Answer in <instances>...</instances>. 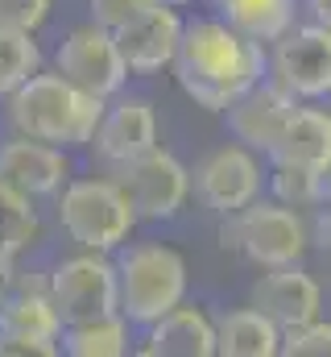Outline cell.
Here are the masks:
<instances>
[{
    "instance_id": "6da1fadb",
    "label": "cell",
    "mask_w": 331,
    "mask_h": 357,
    "mask_svg": "<svg viewBox=\"0 0 331 357\" xmlns=\"http://www.w3.org/2000/svg\"><path fill=\"white\" fill-rule=\"evenodd\" d=\"M178 88L207 112H224L236 96H245L265 75L261 42L236 33L228 21H191L178 33V50L170 59Z\"/></svg>"
},
{
    "instance_id": "7a4b0ae2",
    "label": "cell",
    "mask_w": 331,
    "mask_h": 357,
    "mask_svg": "<svg viewBox=\"0 0 331 357\" xmlns=\"http://www.w3.org/2000/svg\"><path fill=\"white\" fill-rule=\"evenodd\" d=\"M4 100H8V125L21 137L50 142L58 150L87 146L95 125H99V116H104V100L75 88L58 71L54 75L33 71L21 88H13Z\"/></svg>"
},
{
    "instance_id": "3957f363",
    "label": "cell",
    "mask_w": 331,
    "mask_h": 357,
    "mask_svg": "<svg viewBox=\"0 0 331 357\" xmlns=\"http://www.w3.org/2000/svg\"><path fill=\"white\" fill-rule=\"evenodd\" d=\"M186 295V262L178 250L145 241L116 262V312L133 324H150Z\"/></svg>"
},
{
    "instance_id": "277c9868",
    "label": "cell",
    "mask_w": 331,
    "mask_h": 357,
    "mask_svg": "<svg viewBox=\"0 0 331 357\" xmlns=\"http://www.w3.org/2000/svg\"><path fill=\"white\" fill-rule=\"evenodd\" d=\"M58 225L67 229L71 241H79L83 250L108 254L120 241H129L137 216H133V208H129L116 178H75V183H63Z\"/></svg>"
},
{
    "instance_id": "5b68a950",
    "label": "cell",
    "mask_w": 331,
    "mask_h": 357,
    "mask_svg": "<svg viewBox=\"0 0 331 357\" xmlns=\"http://www.w3.org/2000/svg\"><path fill=\"white\" fill-rule=\"evenodd\" d=\"M307 225L294 208L286 204H245L232 212V225L224 229V245L241 250L248 262L273 270V266H294L307 250Z\"/></svg>"
},
{
    "instance_id": "8992f818",
    "label": "cell",
    "mask_w": 331,
    "mask_h": 357,
    "mask_svg": "<svg viewBox=\"0 0 331 357\" xmlns=\"http://www.w3.org/2000/svg\"><path fill=\"white\" fill-rule=\"evenodd\" d=\"M116 183L137 220H170V216H178V208L191 195V171L158 146L150 154L116 167Z\"/></svg>"
},
{
    "instance_id": "52a82bcc",
    "label": "cell",
    "mask_w": 331,
    "mask_h": 357,
    "mask_svg": "<svg viewBox=\"0 0 331 357\" xmlns=\"http://www.w3.org/2000/svg\"><path fill=\"white\" fill-rule=\"evenodd\" d=\"M46 287H50V299H54L63 324L116 312V262H108L95 250L58 262L54 274L46 278Z\"/></svg>"
},
{
    "instance_id": "ba28073f",
    "label": "cell",
    "mask_w": 331,
    "mask_h": 357,
    "mask_svg": "<svg viewBox=\"0 0 331 357\" xmlns=\"http://www.w3.org/2000/svg\"><path fill=\"white\" fill-rule=\"evenodd\" d=\"M58 75H67L75 88L108 100V96H116V91L124 88L129 67H124V59L116 50L112 29H104V25L91 21V25L71 29L67 42L58 46Z\"/></svg>"
},
{
    "instance_id": "9c48e42d",
    "label": "cell",
    "mask_w": 331,
    "mask_h": 357,
    "mask_svg": "<svg viewBox=\"0 0 331 357\" xmlns=\"http://www.w3.org/2000/svg\"><path fill=\"white\" fill-rule=\"evenodd\" d=\"M273 79L290 96H328L331 91V29L307 25L286 29L273 50Z\"/></svg>"
},
{
    "instance_id": "30bf717a",
    "label": "cell",
    "mask_w": 331,
    "mask_h": 357,
    "mask_svg": "<svg viewBox=\"0 0 331 357\" xmlns=\"http://www.w3.org/2000/svg\"><path fill=\"white\" fill-rule=\"evenodd\" d=\"M191 183H195V195L211 212L232 216L236 208H245V204L257 199V191H261V167H257L252 150H245V146H220V150H211L195 167Z\"/></svg>"
},
{
    "instance_id": "8fae6325",
    "label": "cell",
    "mask_w": 331,
    "mask_h": 357,
    "mask_svg": "<svg viewBox=\"0 0 331 357\" xmlns=\"http://www.w3.org/2000/svg\"><path fill=\"white\" fill-rule=\"evenodd\" d=\"M294 96L282 88L277 79H257L245 96H236L224 112H228V129L232 137L245 146V150H257V154H269L282 125L290 121L294 112Z\"/></svg>"
},
{
    "instance_id": "7c38bea8",
    "label": "cell",
    "mask_w": 331,
    "mask_h": 357,
    "mask_svg": "<svg viewBox=\"0 0 331 357\" xmlns=\"http://www.w3.org/2000/svg\"><path fill=\"white\" fill-rule=\"evenodd\" d=\"M178 33H182V17L166 0H158L154 8H145L141 17L124 21L120 29H112L124 67L137 71V75H150V71L170 67V59L178 50Z\"/></svg>"
},
{
    "instance_id": "4fadbf2b",
    "label": "cell",
    "mask_w": 331,
    "mask_h": 357,
    "mask_svg": "<svg viewBox=\"0 0 331 357\" xmlns=\"http://www.w3.org/2000/svg\"><path fill=\"white\" fill-rule=\"evenodd\" d=\"M87 146H95V158L108 167H124L150 154L158 146V116L150 100H120L116 108H104Z\"/></svg>"
},
{
    "instance_id": "5bb4252c",
    "label": "cell",
    "mask_w": 331,
    "mask_h": 357,
    "mask_svg": "<svg viewBox=\"0 0 331 357\" xmlns=\"http://www.w3.org/2000/svg\"><path fill=\"white\" fill-rule=\"evenodd\" d=\"M319 303H323L319 282L311 274H302L298 266H273L252 287V307L261 316H269L277 328H294V324L315 320Z\"/></svg>"
},
{
    "instance_id": "9a60e30c",
    "label": "cell",
    "mask_w": 331,
    "mask_h": 357,
    "mask_svg": "<svg viewBox=\"0 0 331 357\" xmlns=\"http://www.w3.org/2000/svg\"><path fill=\"white\" fill-rule=\"evenodd\" d=\"M71 175L67 167V154L50 142H38V137H13L0 146V178H8L13 187H21L25 195H58L63 183Z\"/></svg>"
},
{
    "instance_id": "2e32d148",
    "label": "cell",
    "mask_w": 331,
    "mask_h": 357,
    "mask_svg": "<svg viewBox=\"0 0 331 357\" xmlns=\"http://www.w3.org/2000/svg\"><path fill=\"white\" fill-rule=\"evenodd\" d=\"M58 333H63V320H58L46 278L17 274L13 291L0 299V337H33V341L58 345Z\"/></svg>"
},
{
    "instance_id": "e0dca14e",
    "label": "cell",
    "mask_w": 331,
    "mask_h": 357,
    "mask_svg": "<svg viewBox=\"0 0 331 357\" xmlns=\"http://www.w3.org/2000/svg\"><path fill=\"white\" fill-rule=\"evenodd\" d=\"M273 167H302L315 175L331 171V116L319 108H294L290 121L282 125L273 150Z\"/></svg>"
},
{
    "instance_id": "ac0fdd59",
    "label": "cell",
    "mask_w": 331,
    "mask_h": 357,
    "mask_svg": "<svg viewBox=\"0 0 331 357\" xmlns=\"http://www.w3.org/2000/svg\"><path fill=\"white\" fill-rule=\"evenodd\" d=\"M145 357H211L216 354V324L199 307L174 303L158 320H150V337L141 345Z\"/></svg>"
},
{
    "instance_id": "d6986e66",
    "label": "cell",
    "mask_w": 331,
    "mask_h": 357,
    "mask_svg": "<svg viewBox=\"0 0 331 357\" xmlns=\"http://www.w3.org/2000/svg\"><path fill=\"white\" fill-rule=\"evenodd\" d=\"M277 345H282V328L257 307L228 312L216 324V354L224 357H273Z\"/></svg>"
},
{
    "instance_id": "ffe728a7",
    "label": "cell",
    "mask_w": 331,
    "mask_h": 357,
    "mask_svg": "<svg viewBox=\"0 0 331 357\" xmlns=\"http://www.w3.org/2000/svg\"><path fill=\"white\" fill-rule=\"evenodd\" d=\"M124 349H129V328H124L120 312L71 320L58 333V354H71V357H120Z\"/></svg>"
},
{
    "instance_id": "44dd1931",
    "label": "cell",
    "mask_w": 331,
    "mask_h": 357,
    "mask_svg": "<svg viewBox=\"0 0 331 357\" xmlns=\"http://www.w3.org/2000/svg\"><path fill=\"white\" fill-rule=\"evenodd\" d=\"M216 8L252 42H277L294 21V0H216Z\"/></svg>"
},
{
    "instance_id": "7402d4cb",
    "label": "cell",
    "mask_w": 331,
    "mask_h": 357,
    "mask_svg": "<svg viewBox=\"0 0 331 357\" xmlns=\"http://www.w3.org/2000/svg\"><path fill=\"white\" fill-rule=\"evenodd\" d=\"M38 229H42V220H38L33 195H25L8 178H0V254L17 258L21 250H29L38 241Z\"/></svg>"
},
{
    "instance_id": "603a6c76",
    "label": "cell",
    "mask_w": 331,
    "mask_h": 357,
    "mask_svg": "<svg viewBox=\"0 0 331 357\" xmlns=\"http://www.w3.org/2000/svg\"><path fill=\"white\" fill-rule=\"evenodd\" d=\"M33 71H42V50H38L33 33L0 25V96L21 88Z\"/></svg>"
},
{
    "instance_id": "cb8c5ba5",
    "label": "cell",
    "mask_w": 331,
    "mask_h": 357,
    "mask_svg": "<svg viewBox=\"0 0 331 357\" xmlns=\"http://www.w3.org/2000/svg\"><path fill=\"white\" fill-rule=\"evenodd\" d=\"M323 178L328 175H315L302 167H273V195L286 208H311L323 199Z\"/></svg>"
},
{
    "instance_id": "d4e9b609",
    "label": "cell",
    "mask_w": 331,
    "mask_h": 357,
    "mask_svg": "<svg viewBox=\"0 0 331 357\" xmlns=\"http://www.w3.org/2000/svg\"><path fill=\"white\" fill-rule=\"evenodd\" d=\"M277 354L286 357H331V324H323L319 316L294 328H282V345Z\"/></svg>"
},
{
    "instance_id": "484cf974",
    "label": "cell",
    "mask_w": 331,
    "mask_h": 357,
    "mask_svg": "<svg viewBox=\"0 0 331 357\" xmlns=\"http://www.w3.org/2000/svg\"><path fill=\"white\" fill-rule=\"evenodd\" d=\"M46 17H50V0H0V25L4 29L38 33Z\"/></svg>"
},
{
    "instance_id": "4316f807",
    "label": "cell",
    "mask_w": 331,
    "mask_h": 357,
    "mask_svg": "<svg viewBox=\"0 0 331 357\" xmlns=\"http://www.w3.org/2000/svg\"><path fill=\"white\" fill-rule=\"evenodd\" d=\"M158 0H91V21L104 29H120L124 21L141 17L145 8H154Z\"/></svg>"
},
{
    "instance_id": "83f0119b",
    "label": "cell",
    "mask_w": 331,
    "mask_h": 357,
    "mask_svg": "<svg viewBox=\"0 0 331 357\" xmlns=\"http://www.w3.org/2000/svg\"><path fill=\"white\" fill-rule=\"evenodd\" d=\"M0 354L4 357H54L58 345L33 341V337H0Z\"/></svg>"
},
{
    "instance_id": "f1b7e54d",
    "label": "cell",
    "mask_w": 331,
    "mask_h": 357,
    "mask_svg": "<svg viewBox=\"0 0 331 357\" xmlns=\"http://www.w3.org/2000/svg\"><path fill=\"white\" fill-rule=\"evenodd\" d=\"M13 282H17V270H13V258L8 254H0V299L13 291Z\"/></svg>"
},
{
    "instance_id": "f546056e",
    "label": "cell",
    "mask_w": 331,
    "mask_h": 357,
    "mask_svg": "<svg viewBox=\"0 0 331 357\" xmlns=\"http://www.w3.org/2000/svg\"><path fill=\"white\" fill-rule=\"evenodd\" d=\"M311 13H315V25H328L331 29V0H307Z\"/></svg>"
},
{
    "instance_id": "4dcf8cb0",
    "label": "cell",
    "mask_w": 331,
    "mask_h": 357,
    "mask_svg": "<svg viewBox=\"0 0 331 357\" xmlns=\"http://www.w3.org/2000/svg\"><path fill=\"white\" fill-rule=\"evenodd\" d=\"M323 195H328V204H331V171H328V178H323Z\"/></svg>"
},
{
    "instance_id": "1f68e13d",
    "label": "cell",
    "mask_w": 331,
    "mask_h": 357,
    "mask_svg": "<svg viewBox=\"0 0 331 357\" xmlns=\"http://www.w3.org/2000/svg\"><path fill=\"white\" fill-rule=\"evenodd\" d=\"M166 4H191V0H166Z\"/></svg>"
}]
</instances>
